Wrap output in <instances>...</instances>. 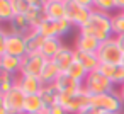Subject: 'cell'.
I'll use <instances>...</instances> for the list:
<instances>
[{
	"mask_svg": "<svg viewBox=\"0 0 124 114\" xmlns=\"http://www.w3.org/2000/svg\"><path fill=\"white\" fill-rule=\"evenodd\" d=\"M80 34L95 38L99 43L109 41L110 38H114V33H112V16L93 9L88 24L80 29Z\"/></svg>",
	"mask_w": 124,
	"mask_h": 114,
	"instance_id": "obj_1",
	"label": "cell"
},
{
	"mask_svg": "<svg viewBox=\"0 0 124 114\" xmlns=\"http://www.w3.org/2000/svg\"><path fill=\"white\" fill-rule=\"evenodd\" d=\"M92 10H93V2H90V0H70V2H66V19L78 29L88 24Z\"/></svg>",
	"mask_w": 124,
	"mask_h": 114,
	"instance_id": "obj_2",
	"label": "cell"
},
{
	"mask_svg": "<svg viewBox=\"0 0 124 114\" xmlns=\"http://www.w3.org/2000/svg\"><path fill=\"white\" fill-rule=\"evenodd\" d=\"M2 55H12V56L24 58L27 55V46H26L24 36L12 34V33L2 29L0 31V56Z\"/></svg>",
	"mask_w": 124,
	"mask_h": 114,
	"instance_id": "obj_3",
	"label": "cell"
},
{
	"mask_svg": "<svg viewBox=\"0 0 124 114\" xmlns=\"http://www.w3.org/2000/svg\"><path fill=\"white\" fill-rule=\"evenodd\" d=\"M60 106L68 114H78L92 106V95L85 92V89L73 94H60Z\"/></svg>",
	"mask_w": 124,
	"mask_h": 114,
	"instance_id": "obj_4",
	"label": "cell"
},
{
	"mask_svg": "<svg viewBox=\"0 0 124 114\" xmlns=\"http://www.w3.org/2000/svg\"><path fill=\"white\" fill-rule=\"evenodd\" d=\"M92 107H95L99 111H104V112H109V114H119V112H122L124 102H122L119 92L112 90V92H107V94L92 95Z\"/></svg>",
	"mask_w": 124,
	"mask_h": 114,
	"instance_id": "obj_5",
	"label": "cell"
},
{
	"mask_svg": "<svg viewBox=\"0 0 124 114\" xmlns=\"http://www.w3.org/2000/svg\"><path fill=\"white\" fill-rule=\"evenodd\" d=\"M26 94L24 90L16 85L12 90L7 94H0V106L7 109L9 114H24V102H26Z\"/></svg>",
	"mask_w": 124,
	"mask_h": 114,
	"instance_id": "obj_6",
	"label": "cell"
},
{
	"mask_svg": "<svg viewBox=\"0 0 124 114\" xmlns=\"http://www.w3.org/2000/svg\"><path fill=\"white\" fill-rule=\"evenodd\" d=\"M97 56L100 58V63H107V65H121L124 51L119 46L116 36L110 38L105 43H100V48L97 51Z\"/></svg>",
	"mask_w": 124,
	"mask_h": 114,
	"instance_id": "obj_7",
	"label": "cell"
},
{
	"mask_svg": "<svg viewBox=\"0 0 124 114\" xmlns=\"http://www.w3.org/2000/svg\"><path fill=\"white\" fill-rule=\"evenodd\" d=\"M83 89L85 92H88L90 95H99V94H107V92H112L114 90V83L104 77L99 70L95 72H90L87 80L83 82Z\"/></svg>",
	"mask_w": 124,
	"mask_h": 114,
	"instance_id": "obj_8",
	"label": "cell"
},
{
	"mask_svg": "<svg viewBox=\"0 0 124 114\" xmlns=\"http://www.w3.org/2000/svg\"><path fill=\"white\" fill-rule=\"evenodd\" d=\"M46 58L41 53H29L22 58V66L19 75H32V77H39L44 65H46Z\"/></svg>",
	"mask_w": 124,
	"mask_h": 114,
	"instance_id": "obj_9",
	"label": "cell"
},
{
	"mask_svg": "<svg viewBox=\"0 0 124 114\" xmlns=\"http://www.w3.org/2000/svg\"><path fill=\"white\" fill-rule=\"evenodd\" d=\"M43 10L46 19L61 21L66 17V2H63V0H48V2H43Z\"/></svg>",
	"mask_w": 124,
	"mask_h": 114,
	"instance_id": "obj_10",
	"label": "cell"
},
{
	"mask_svg": "<svg viewBox=\"0 0 124 114\" xmlns=\"http://www.w3.org/2000/svg\"><path fill=\"white\" fill-rule=\"evenodd\" d=\"M54 87L60 90V94H73V92H78L83 89V83L77 82L73 77H70L66 72H61L60 77L56 78L54 82Z\"/></svg>",
	"mask_w": 124,
	"mask_h": 114,
	"instance_id": "obj_11",
	"label": "cell"
},
{
	"mask_svg": "<svg viewBox=\"0 0 124 114\" xmlns=\"http://www.w3.org/2000/svg\"><path fill=\"white\" fill-rule=\"evenodd\" d=\"M17 85L24 90L26 95H38L43 90V87H44L41 78L39 77H32V75H19Z\"/></svg>",
	"mask_w": 124,
	"mask_h": 114,
	"instance_id": "obj_12",
	"label": "cell"
},
{
	"mask_svg": "<svg viewBox=\"0 0 124 114\" xmlns=\"http://www.w3.org/2000/svg\"><path fill=\"white\" fill-rule=\"evenodd\" d=\"M75 60H77V51H75V48L63 46L61 51H60L51 61H54V65H56L61 72H68V68L75 63Z\"/></svg>",
	"mask_w": 124,
	"mask_h": 114,
	"instance_id": "obj_13",
	"label": "cell"
},
{
	"mask_svg": "<svg viewBox=\"0 0 124 114\" xmlns=\"http://www.w3.org/2000/svg\"><path fill=\"white\" fill-rule=\"evenodd\" d=\"M24 39H26L27 55H29V53H41V48H43L46 38L38 31V27H32V29L24 36Z\"/></svg>",
	"mask_w": 124,
	"mask_h": 114,
	"instance_id": "obj_14",
	"label": "cell"
},
{
	"mask_svg": "<svg viewBox=\"0 0 124 114\" xmlns=\"http://www.w3.org/2000/svg\"><path fill=\"white\" fill-rule=\"evenodd\" d=\"M39 97L43 100V106L48 107V109H51V107H54V106L60 104V90L54 87V83L44 85L43 90L39 92Z\"/></svg>",
	"mask_w": 124,
	"mask_h": 114,
	"instance_id": "obj_15",
	"label": "cell"
},
{
	"mask_svg": "<svg viewBox=\"0 0 124 114\" xmlns=\"http://www.w3.org/2000/svg\"><path fill=\"white\" fill-rule=\"evenodd\" d=\"M26 19L29 21L31 27H38L46 17H44V10H43V2H36L31 0V7L26 12Z\"/></svg>",
	"mask_w": 124,
	"mask_h": 114,
	"instance_id": "obj_16",
	"label": "cell"
},
{
	"mask_svg": "<svg viewBox=\"0 0 124 114\" xmlns=\"http://www.w3.org/2000/svg\"><path fill=\"white\" fill-rule=\"evenodd\" d=\"M100 48V43L95 38L90 36H83L78 34L77 41H75V51H82V53H97Z\"/></svg>",
	"mask_w": 124,
	"mask_h": 114,
	"instance_id": "obj_17",
	"label": "cell"
},
{
	"mask_svg": "<svg viewBox=\"0 0 124 114\" xmlns=\"http://www.w3.org/2000/svg\"><path fill=\"white\" fill-rule=\"evenodd\" d=\"M63 46H65V44H63L61 38H46V39H44V44H43V48H41V55H43L46 60H53V58L61 51Z\"/></svg>",
	"mask_w": 124,
	"mask_h": 114,
	"instance_id": "obj_18",
	"label": "cell"
},
{
	"mask_svg": "<svg viewBox=\"0 0 124 114\" xmlns=\"http://www.w3.org/2000/svg\"><path fill=\"white\" fill-rule=\"evenodd\" d=\"M77 61L88 73L99 70V66H100V58L97 56V53H82V51H77Z\"/></svg>",
	"mask_w": 124,
	"mask_h": 114,
	"instance_id": "obj_19",
	"label": "cell"
},
{
	"mask_svg": "<svg viewBox=\"0 0 124 114\" xmlns=\"http://www.w3.org/2000/svg\"><path fill=\"white\" fill-rule=\"evenodd\" d=\"M21 66H22V58H19V56H12V55H2L0 56V70L19 75Z\"/></svg>",
	"mask_w": 124,
	"mask_h": 114,
	"instance_id": "obj_20",
	"label": "cell"
},
{
	"mask_svg": "<svg viewBox=\"0 0 124 114\" xmlns=\"http://www.w3.org/2000/svg\"><path fill=\"white\" fill-rule=\"evenodd\" d=\"M60 73H61V70L54 65V61L48 60L46 65H44V68H43V72H41V75H39V78H41V82L44 85H51V83L56 82V78L60 77Z\"/></svg>",
	"mask_w": 124,
	"mask_h": 114,
	"instance_id": "obj_21",
	"label": "cell"
},
{
	"mask_svg": "<svg viewBox=\"0 0 124 114\" xmlns=\"http://www.w3.org/2000/svg\"><path fill=\"white\" fill-rule=\"evenodd\" d=\"M9 24H10V31H9V33L19 34V36H26V34L32 29L31 24H29V21L26 19V16H14Z\"/></svg>",
	"mask_w": 124,
	"mask_h": 114,
	"instance_id": "obj_22",
	"label": "cell"
},
{
	"mask_svg": "<svg viewBox=\"0 0 124 114\" xmlns=\"http://www.w3.org/2000/svg\"><path fill=\"white\" fill-rule=\"evenodd\" d=\"M38 31H39L44 38H61V36H60V27H58V21L44 19V21L38 26Z\"/></svg>",
	"mask_w": 124,
	"mask_h": 114,
	"instance_id": "obj_23",
	"label": "cell"
},
{
	"mask_svg": "<svg viewBox=\"0 0 124 114\" xmlns=\"http://www.w3.org/2000/svg\"><path fill=\"white\" fill-rule=\"evenodd\" d=\"M17 80H19V75L0 70V94H7L9 90H12L17 85Z\"/></svg>",
	"mask_w": 124,
	"mask_h": 114,
	"instance_id": "obj_24",
	"label": "cell"
},
{
	"mask_svg": "<svg viewBox=\"0 0 124 114\" xmlns=\"http://www.w3.org/2000/svg\"><path fill=\"white\" fill-rule=\"evenodd\" d=\"M43 100L38 95H27L26 97V102H24V114H32V112H39L43 111Z\"/></svg>",
	"mask_w": 124,
	"mask_h": 114,
	"instance_id": "obj_25",
	"label": "cell"
},
{
	"mask_svg": "<svg viewBox=\"0 0 124 114\" xmlns=\"http://www.w3.org/2000/svg\"><path fill=\"white\" fill-rule=\"evenodd\" d=\"M66 73H68L70 77H73V78H75L77 82H80V83H83V82L87 80V77H88V72H87V70H85V68L77 61V60H75V63L68 68V72H66Z\"/></svg>",
	"mask_w": 124,
	"mask_h": 114,
	"instance_id": "obj_26",
	"label": "cell"
},
{
	"mask_svg": "<svg viewBox=\"0 0 124 114\" xmlns=\"http://www.w3.org/2000/svg\"><path fill=\"white\" fill-rule=\"evenodd\" d=\"M112 33L116 38L124 36V12H117L112 16Z\"/></svg>",
	"mask_w": 124,
	"mask_h": 114,
	"instance_id": "obj_27",
	"label": "cell"
},
{
	"mask_svg": "<svg viewBox=\"0 0 124 114\" xmlns=\"http://www.w3.org/2000/svg\"><path fill=\"white\" fill-rule=\"evenodd\" d=\"M14 9H12V0H2L0 2V21L10 22L14 17Z\"/></svg>",
	"mask_w": 124,
	"mask_h": 114,
	"instance_id": "obj_28",
	"label": "cell"
},
{
	"mask_svg": "<svg viewBox=\"0 0 124 114\" xmlns=\"http://www.w3.org/2000/svg\"><path fill=\"white\" fill-rule=\"evenodd\" d=\"M93 9H97L100 12H105V14H110V12L116 10V2L114 0H95Z\"/></svg>",
	"mask_w": 124,
	"mask_h": 114,
	"instance_id": "obj_29",
	"label": "cell"
},
{
	"mask_svg": "<svg viewBox=\"0 0 124 114\" xmlns=\"http://www.w3.org/2000/svg\"><path fill=\"white\" fill-rule=\"evenodd\" d=\"M29 7H31V2H26V0H12V9H14L16 16H26Z\"/></svg>",
	"mask_w": 124,
	"mask_h": 114,
	"instance_id": "obj_30",
	"label": "cell"
},
{
	"mask_svg": "<svg viewBox=\"0 0 124 114\" xmlns=\"http://www.w3.org/2000/svg\"><path fill=\"white\" fill-rule=\"evenodd\" d=\"M110 82L114 85H124V66L122 65H116V70H114V75L110 78Z\"/></svg>",
	"mask_w": 124,
	"mask_h": 114,
	"instance_id": "obj_31",
	"label": "cell"
},
{
	"mask_svg": "<svg viewBox=\"0 0 124 114\" xmlns=\"http://www.w3.org/2000/svg\"><path fill=\"white\" fill-rule=\"evenodd\" d=\"M114 70H116V65H107V63H100V66H99V72L104 75V77H107L109 80L112 78V75H114Z\"/></svg>",
	"mask_w": 124,
	"mask_h": 114,
	"instance_id": "obj_32",
	"label": "cell"
},
{
	"mask_svg": "<svg viewBox=\"0 0 124 114\" xmlns=\"http://www.w3.org/2000/svg\"><path fill=\"white\" fill-rule=\"evenodd\" d=\"M49 114H68V112H66V111L58 104V106H54V107H51V109H49Z\"/></svg>",
	"mask_w": 124,
	"mask_h": 114,
	"instance_id": "obj_33",
	"label": "cell"
},
{
	"mask_svg": "<svg viewBox=\"0 0 124 114\" xmlns=\"http://www.w3.org/2000/svg\"><path fill=\"white\" fill-rule=\"evenodd\" d=\"M78 114H99V109H95V107H87V109H83L82 112H78Z\"/></svg>",
	"mask_w": 124,
	"mask_h": 114,
	"instance_id": "obj_34",
	"label": "cell"
},
{
	"mask_svg": "<svg viewBox=\"0 0 124 114\" xmlns=\"http://www.w3.org/2000/svg\"><path fill=\"white\" fill-rule=\"evenodd\" d=\"M117 39V43H119V46L122 48V51H124V36H119V38H116Z\"/></svg>",
	"mask_w": 124,
	"mask_h": 114,
	"instance_id": "obj_35",
	"label": "cell"
},
{
	"mask_svg": "<svg viewBox=\"0 0 124 114\" xmlns=\"http://www.w3.org/2000/svg\"><path fill=\"white\" fill-rule=\"evenodd\" d=\"M117 92H119V95H121V99H122V102H124V85H121Z\"/></svg>",
	"mask_w": 124,
	"mask_h": 114,
	"instance_id": "obj_36",
	"label": "cell"
},
{
	"mask_svg": "<svg viewBox=\"0 0 124 114\" xmlns=\"http://www.w3.org/2000/svg\"><path fill=\"white\" fill-rule=\"evenodd\" d=\"M99 114H109V112H104V111H99Z\"/></svg>",
	"mask_w": 124,
	"mask_h": 114,
	"instance_id": "obj_37",
	"label": "cell"
},
{
	"mask_svg": "<svg viewBox=\"0 0 124 114\" xmlns=\"http://www.w3.org/2000/svg\"><path fill=\"white\" fill-rule=\"evenodd\" d=\"M121 65H122V66H124V56H122V61H121Z\"/></svg>",
	"mask_w": 124,
	"mask_h": 114,
	"instance_id": "obj_38",
	"label": "cell"
},
{
	"mask_svg": "<svg viewBox=\"0 0 124 114\" xmlns=\"http://www.w3.org/2000/svg\"><path fill=\"white\" fill-rule=\"evenodd\" d=\"M119 114H122V112H119Z\"/></svg>",
	"mask_w": 124,
	"mask_h": 114,
	"instance_id": "obj_39",
	"label": "cell"
}]
</instances>
